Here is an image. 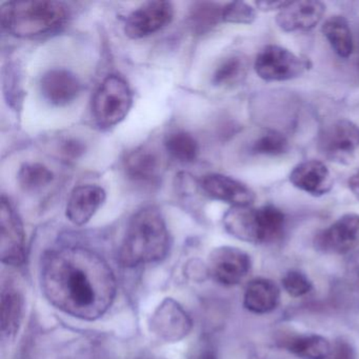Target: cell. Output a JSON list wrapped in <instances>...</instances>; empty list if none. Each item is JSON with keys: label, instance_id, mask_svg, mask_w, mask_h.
<instances>
[{"label": "cell", "instance_id": "obj_1", "mask_svg": "<svg viewBox=\"0 0 359 359\" xmlns=\"http://www.w3.org/2000/svg\"><path fill=\"white\" fill-rule=\"evenodd\" d=\"M41 283L55 308L83 320L104 316L117 294L116 278L108 262L81 247L48 252L41 264Z\"/></svg>", "mask_w": 359, "mask_h": 359}, {"label": "cell", "instance_id": "obj_2", "mask_svg": "<svg viewBox=\"0 0 359 359\" xmlns=\"http://www.w3.org/2000/svg\"><path fill=\"white\" fill-rule=\"evenodd\" d=\"M171 237L163 214L155 207L138 210L128 224L119 260L128 268L153 264L167 257Z\"/></svg>", "mask_w": 359, "mask_h": 359}, {"label": "cell", "instance_id": "obj_3", "mask_svg": "<svg viewBox=\"0 0 359 359\" xmlns=\"http://www.w3.org/2000/svg\"><path fill=\"white\" fill-rule=\"evenodd\" d=\"M66 4L54 0H18L0 7V24L8 34L32 39L57 30L68 20Z\"/></svg>", "mask_w": 359, "mask_h": 359}, {"label": "cell", "instance_id": "obj_4", "mask_svg": "<svg viewBox=\"0 0 359 359\" xmlns=\"http://www.w3.org/2000/svg\"><path fill=\"white\" fill-rule=\"evenodd\" d=\"M222 222L226 232L235 238L262 245L274 243L283 236L285 216L273 205L260 208L231 207L224 214Z\"/></svg>", "mask_w": 359, "mask_h": 359}, {"label": "cell", "instance_id": "obj_5", "mask_svg": "<svg viewBox=\"0 0 359 359\" xmlns=\"http://www.w3.org/2000/svg\"><path fill=\"white\" fill-rule=\"evenodd\" d=\"M133 106V92L123 77L108 75L92 97V115L96 125L109 130L125 121Z\"/></svg>", "mask_w": 359, "mask_h": 359}, {"label": "cell", "instance_id": "obj_6", "mask_svg": "<svg viewBox=\"0 0 359 359\" xmlns=\"http://www.w3.org/2000/svg\"><path fill=\"white\" fill-rule=\"evenodd\" d=\"M311 67L312 64L308 58L276 45L264 47L254 62L256 74L266 81H291L304 74Z\"/></svg>", "mask_w": 359, "mask_h": 359}, {"label": "cell", "instance_id": "obj_7", "mask_svg": "<svg viewBox=\"0 0 359 359\" xmlns=\"http://www.w3.org/2000/svg\"><path fill=\"white\" fill-rule=\"evenodd\" d=\"M358 149L359 126L348 119H338L319 134V152L333 163L348 165Z\"/></svg>", "mask_w": 359, "mask_h": 359}, {"label": "cell", "instance_id": "obj_8", "mask_svg": "<svg viewBox=\"0 0 359 359\" xmlns=\"http://www.w3.org/2000/svg\"><path fill=\"white\" fill-rule=\"evenodd\" d=\"M0 256L9 266H20L26 260V235L20 216L9 199L1 197L0 205Z\"/></svg>", "mask_w": 359, "mask_h": 359}, {"label": "cell", "instance_id": "obj_9", "mask_svg": "<svg viewBox=\"0 0 359 359\" xmlns=\"http://www.w3.org/2000/svg\"><path fill=\"white\" fill-rule=\"evenodd\" d=\"M175 10L170 1H148L129 14L125 34L131 39H142L155 34L171 24Z\"/></svg>", "mask_w": 359, "mask_h": 359}, {"label": "cell", "instance_id": "obj_10", "mask_svg": "<svg viewBox=\"0 0 359 359\" xmlns=\"http://www.w3.org/2000/svg\"><path fill=\"white\" fill-rule=\"evenodd\" d=\"M252 268L251 257L238 248H216L208 260V271L212 278L226 287L238 285Z\"/></svg>", "mask_w": 359, "mask_h": 359}, {"label": "cell", "instance_id": "obj_11", "mask_svg": "<svg viewBox=\"0 0 359 359\" xmlns=\"http://www.w3.org/2000/svg\"><path fill=\"white\" fill-rule=\"evenodd\" d=\"M314 245L323 253L348 254L359 247V214H344L315 236Z\"/></svg>", "mask_w": 359, "mask_h": 359}, {"label": "cell", "instance_id": "obj_12", "mask_svg": "<svg viewBox=\"0 0 359 359\" xmlns=\"http://www.w3.org/2000/svg\"><path fill=\"white\" fill-rule=\"evenodd\" d=\"M192 327L190 315L171 298L163 300L151 317V332L165 342L180 341L190 333Z\"/></svg>", "mask_w": 359, "mask_h": 359}, {"label": "cell", "instance_id": "obj_13", "mask_svg": "<svg viewBox=\"0 0 359 359\" xmlns=\"http://www.w3.org/2000/svg\"><path fill=\"white\" fill-rule=\"evenodd\" d=\"M199 184L201 192L208 197L232 207L252 205L256 199L255 193L247 184L222 174H208L201 178Z\"/></svg>", "mask_w": 359, "mask_h": 359}, {"label": "cell", "instance_id": "obj_14", "mask_svg": "<svg viewBox=\"0 0 359 359\" xmlns=\"http://www.w3.org/2000/svg\"><path fill=\"white\" fill-rule=\"evenodd\" d=\"M39 89L43 100L52 106L66 107L77 100L81 83L74 73L67 69L56 68L41 76Z\"/></svg>", "mask_w": 359, "mask_h": 359}, {"label": "cell", "instance_id": "obj_15", "mask_svg": "<svg viewBox=\"0 0 359 359\" xmlns=\"http://www.w3.org/2000/svg\"><path fill=\"white\" fill-rule=\"evenodd\" d=\"M325 5L317 0L289 1L276 16V24L285 32L310 31L323 20Z\"/></svg>", "mask_w": 359, "mask_h": 359}, {"label": "cell", "instance_id": "obj_16", "mask_svg": "<svg viewBox=\"0 0 359 359\" xmlns=\"http://www.w3.org/2000/svg\"><path fill=\"white\" fill-rule=\"evenodd\" d=\"M107 193L97 184H83L71 192L66 216L75 226H85L106 201Z\"/></svg>", "mask_w": 359, "mask_h": 359}, {"label": "cell", "instance_id": "obj_17", "mask_svg": "<svg viewBox=\"0 0 359 359\" xmlns=\"http://www.w3.org/2000/svg\"><path fill=\"white\" fill-rule=\"evenodd\" d=\"M290 182L295 188L312 195L323 196L333 188V178L327 165L319 161H306L292 170Z\"/></svg>", "mask_w": 359, "mask_h": 359}, {"label": "cell", "instance_id": "obj_18", "mask_svg": "<svg viewBox=\"0 0 359 359\" xmlns=\"http://www.w3.org/2000/svg\"><path fill=\"white\" fill-rule=\"evenodd\" d=\"M161 169V157L155 151L147 147L134 149L128 153L123 161L126 175L136 184H155L158 180Z\"/></svg>", "mask_w": 359, "mask_h": 359}, {"label": "cell", "instance_id": "obj_19", "mask_svg": "<svg viewBox=\"0 0 359 359\" xmlns=\"http://www.w3.org/2000/svg\"><path fill=\"white\" fill-rule=\"evenodd\" d=\"M280 290L274 281L268 278H255L250 281L243 295V306L254 314H268L279 304Z\"/></svg>", "mask_w": 359, "mask_h": 359}, {"label": "cell", "instance_id": "obj_20", "mask_svg": "<svg viewBox=\"0 0 359 359\" xmlns=\"http://www.w3.org/2000/svg\"><path fill=\"white\" fill-rule=\"evenodd\" d=\"M281 344L290 353L302 359H325L332 352L329 340L316 334L287 336Z\"/></svg>", "mask_w": 359, "mask_h": 359}, {"label": "cell", "instance_id": "obj_21", "mask_svg": "<svg viewBox=\"0 0 359 359\" xmlns=\"http://www.w3.org/2000/svg\"><path fill=\"white\" fill-rule=\"evenodd\" d=\"M321 32L340 58H348L354 50V41L348 20L344 16H331L321 27Z\"/></svg>", "mask_w": 359, "mask_h": 359}, {"label": "cell", "instance_id": "obj_22", "mask_svg": "<svg viewBox=\"0 0 359 359\" xmlns=\"http://www.w3.org/2000/svg\"><path fill=\"white\" fill-rule=\"evenodd\" d=\"M24 315V299L20 292L7 287L1 293V333L3 336L15 335Z\"/></svg>", "mask_w": 359, "mask_h": 359}, {"label": "cell", "instance_id": "obj_23", "mask_svg": "<svg viewBox=\"0 0 359 359\" xmlns=\"http://www.w3.org/2000/svg\"><path fill=\"white\" fill-rule=\"evenodd\" d=\"M224 7L210 1H198L193 4L189 14V24L193 32L205 34L222 22Z\"/></svg>", "mask_w": 359, "mask_h": 359}, {"label": "cell", "instance_id": "obj_24", "mask_svg": "<svg viewBox=\"0 0 359 359\" xmlns=\"http://www.w3.org/2000/svg\"><path fill=\"white\" fill-rule=\"evenodd\" d=\"M167 152L180 163H193L198 156L199 146L194 136L188 132L177 131L165 137Z\"/></svg>", "mask_w": 359, "mask_h": 359}, {"label": "cell", "instance_id": "obj_25", "mask_svg": "<svg viewBox=\"0 0 359 359\" xmlns=\"http://www.w3.org/2000/svg\"><path fill=\"white\" fill-rule=\"evenodd\" d=\"M54 174L49 168L39 163H26L18 173V182L25 192H36L49 186Z\"/></svg>", "mask_w": 359, "mask_h": 359}, {"label": "cell", "instance_id": "obj_26", "mask_svg": "<svg viewBox=\"0 0 359 359\" xmlns=\"http://www.w3.org/2000/svg\"><path fill=\"white\" fill-rule=\"evenodd\" d=\"M247 69V60L243 56H229L224 58L214 71L212 83L216 87L235 85L245 76Z\"/></svg>", "mask_w": 359, "mask_h": 359}, {"label": "cell", "instance_id": "obj_27", "mask_svg": "<svg viewBox=\"0 0 359 359\" xmlns=\"http://www.w3.org/2000/svg\"><path fill=\"white\" fill-rule=\"evenodd\" d=\"M289 150V142L285 135L275 130H268L262 133L251 147V151L255 155L264 156H279Z\"/></svg>", "mask_w": 359, "mask_h": 359}, {"label": "cell", "instance_id": "obj_28", "mask_svg": "<svg viewBox=\"0 0 359 359\" xmlns=\"http://www.w3.org/2000/svg\"><path fill=\"white\" fill-rule=\"evenodd\" d=\"M255 20V9L243 1L228 4L222 9V22L228 24L250 25Z\"/></svg>", "mask_w": 359, "mask_h": 359}, {"label": "cell", "instance_id": "obj_29", "mask_svg": "<svg viewBox=\"0 0 359 359\" xmlns=\"http://www.w3.org/2000/svg\"><path fill=\"white\" fill-rule=\"evenodd\" d=\"M283 290L292 297H302L310 293L313 285L306 274L300 271H289L281 279Z\"/></svg>", "mask_w": 359, "mask_h": 359}, {"label": "cell", "instance_id": "obj_30", "mask_svg": "<svg viewBox=\"0 0 359 359\" xmlns=\"http://www.w3.org/2000/svg\"><path fill=\"white\" fill-rule=\"evenodd\" d=\"M189 359H218L217 353L211 344L203 342L191 353Z\"/></svg>", "mask_w": 359, "mask_h": 359}, {"label": "cell", "instance_id": "obj_31", "mask_svg": "<svg viewBox=\"0 0 359 359\" xmlns=\"http://www.w3.org/2000/svg\"><path fill=\"white\" fill-rule=\"evenodd\" d=\"M83 152H85V147H83V142H79V140H67L62 146V153L71 158H77Z\"/></svg>", "mask_w": 359, "mask_h": 359}, {"label": "cell", "instance_id": "obj_32", "mask_svg": "<svg viewBox=\"0 0 359 359\" xmlns=\"http://www.w3.org/2000/svg\"><path fill=\"white\" fill-rule=\"evenodd\" d=\"M333 359H355L354 348L346 341H338L334 348Z\"/></svg>", "mask_w": 359, "mask_h": 359}, {"label": "cell", "instance_id": "obj_33", "mask_svg": "<svg viewBox=\"0 0 359 359\" xmlns=\"http://www.w3.org/2000/svg\"><path fill=\"white\" fill-rule=\"evenodd\" d=\"M289 1H274V0H262L255 4L256 7L262 12L280 11Z\"/></svg>", "mask_w": 359, "mask_h": 359}, {"label": "cell", "instance_id": "obj_34", "mask_svg": "<svg viewBox=\"0 0 359 359\" xmlns=\"http://www.w3.org/2000/svg\"><path fill=\"white\" fill-rule=\"evenodd\" d=\"M348 188L359 201V170L348 180Z\"/></svg>", "mask_w": 359, "mask_h": 359}, {"label": "cell", "instance_id": "obj_35", "mask_svg": "<svg viewBox=\"0 0 359 359\" xmlns=\"http://www.w3.org/2000/svg\"><path fill=\"white\" fill-rule=\"evenodd\" d=\"M348 266H350L351 272L359 279V251L356 252V253L350 258Z\"/></svg>", "mask_w": 359, "mask_h": 359}]
</instances>
